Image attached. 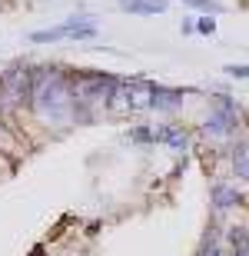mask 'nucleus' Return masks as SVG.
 Wrapping results in <instances>:
<instances>
[{
  "label": "nucleus",
  "mask_w": 249,
  "mask_h": 256,
  "mask_svg": "<svg viewBox=\"0 0 249 256\" xmlns=\"http://www.w3.org/2000/svg\"><path fill=\"white\" fill-rule=\"evenodd\" d=\"M120 7L136 14V17H156L166 10V0H120Z\"/></svg>",
  "instance_id": "obj_7"
},
{
  "label": "nucleus",
  "mask_w": 249,
  "mask_h": 256,
  "mask_svg": "<svg viewBox=\"0 0 249 256\" xmlns=\"http://www.w3.org/2000/svg\"><path fill=\"white\" fill-rule=\"evenodd\" d=\"M190 7H200V10H210V14H220V4H213V0H186Z\"/></svg>",
  "instance_id": "obj_12"
},
{
  "label": "nucleus",
  "mask_w": 249,
  "mask_h": 256,
  "mask_svg": "<svg viewBox=\"0 0 249 256\" xmlns=\"http://www.w3.org/2000/svg\"><path fill=\"white\" fill-rule=\"evenodd\" d=\"M226 74L236 76V80H246V66H243V64H230V66H226Z\"/></svg>",
  "instance_id": "obj_13"
},
{
  "label": "nucleus",
  "mask_w": 249,
  "mask_h": 256,
  "mask_svg": "<svg viewBox=\"0 0 249 256\" xmlns=\"http://www.w3.org/2000/svg\"><path fill=\"white\" fill-rule=\"evenodd\" d=\"M233 203H243V193H236L233 186H213V206L216 210H226Z\"/></svg>",
  "instance_id": "obj_8"
},
{
  "label": "nucleus",
  "mask_w": 249,
  "mask_h": 256,
  "mask_svg": "<svg viewBox=\"0 0 249 256\" xmlns=\"http://www.w3.org/2000/svg\"><path fill=\"white\" fill-rule=\"evenodd\" d=\"M233 170H236L240 180H246V170H249V163H246V143H240V146L233 150Z\"/></svg>",
  "instance_id": "obj_9"
},
{
  "label": "nucleus",
  "mask_w": 249,
  "mask_h": 256,
  "mask_svg": "<svg viewBox=\"0 0 249 256\" xmlns=\"http://www.w3.org/2000/svg\"><path fill=\"white\" fill-rule=\"evenodd\" d=\"M96 30H100V27H96L90 17L77 14L73 20L60 24V27L33 30V34H30V40H33V44H53V40H90V37H96Z\"/></svg>",
  "instance_id": "obj_3"
},
{
  "label": "nucleus",
  "mask_w": 249,
  "mask_h": 256,
  "mask_svg": "<svg viewBox=\"0 0 249 256\" xmlns=\"http://www.w3.org/2000/svg\"><path fill=\"white\" fill-rule=\"evenodd\" d=\"M33 256H43V246H37V250H33Z\"/></svg>",
  "instance_id": "obj_14"
},
{
  "label": "nucleus",
  "mask_w": 249,
  "mask_h": 256,
  "mask_svg": "<svg viewBox=\"0 0 249 256\" xmlns=\"http://www.w3.org/2000/svg\"><path fill=\"white\" fill-rule=\"evenodd\" d=\"M193 30H200V34H216V20H213V17H203L200 24H193Z\"/></svg>",
  "instance_id": "obj_11"
},
{
  "label": "nucleus",
  "mask_w": 249,
  "mask_h": 256,
  "mask_svg": "<svg viewBox=\"0 0 249 256\" xmlns=\"http://www.w3.org/2000/svg\"><path fill=\"white\" fill-rule=\"evenodd\" d=\"M186 90H173V86H160L153 84V96H150V110H176L183 104Z\"/></svg>",
  "instance_id": "obj_6"
},
{
  "label": "nucleus",
  "mask_w": 249,
  "mask_h": 256,
  "mask_svg": "<svg viewBox=\"0 0 249 256\" xmlns=\"http://www.w3.org/2000/svg\"><path fill=\"white\" fill-rule=\"evenodd\" d=\"M30 106V66L13 64L0 74V116H13Z\"/></svg>",
  "instance_id": "obj_2"
},
{
  "label": "nucleus",
  "mask_w": 249,
  "mask_h": 256,
  "mask_svg": "<svg viewBox=\"0 0 249 256\" xmlns=\"http://www.w3.org/2000/svg\"><path fill=\"white\" fill-rule=\"evenodd\" d=\"M30 110L43 124H67L73 120V96H70L67 70L60 64L30 66Z\"/></svg>",
  "instance_id": "obj_1"
},
{
  "label": "nucleus",
  "mask_w": 249,
  "mask_h": 256,
  "mask_svg": "<svg viewBox=\"0 0 249 256\" xmlns=\"http://www.w3.org/2000/svg\"><path fill=\"white\" fill-rule=\"evenodd\" d=\"M130 136H133L136 143H153V130H150V126H136Z\"/></svg>",
  "instance_id": "obj_10"
},
{
  "label": "nucleus",
  "mask_w": 249,
  "mask_h": 256,
  "mask_svg": "<svg viewBox=\"0 0 249 256\" xmlns=\"http://www.w3.org/2000/svg\"><path fill=\"white\" fill-rule=\"evenodd\" d=\"M153 140H163L173 150H186L190 146V133L176 124H163V126H153Z\"/></svg>",
  "instance_id": "obj_5"
},
{
  "label": "nucleus",
  "mask_w": 249,
  "mask_h": 256,
  "mask_svg": "<svg viewBox=\"0 0 249 256\" xmlns=\"http://www.w3.org/2000/svg\"><path fill=\"white\" fill-rule=\"evenodd\" d=\"M236 126H240V120H236V110H216V114L206 116L203 130L210 133V136H230Z\"/></svg>",
  "instance_id": "obj_4"
}]
</instances>
